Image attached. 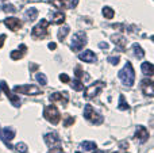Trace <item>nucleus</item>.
<instances>
[{
  "instance_id": "a878e982",
  "label": "nucleus",
  "mask_w": 154,
  "mask_h": 153,
  "mask_svg": "<svg viewBox=\"0 0 154 153\" xmlns=\"http://www.w3.org/2000/svg\"><path fill=\"white\" fill-rule=\"evenodd\" d=\"M103 15H104V18H107V19H112L114 15H115V12L111 7H104L103 8Z\"/></svg>"
},
{
  "instance_id": "423d86ee",
  "label": "nucleus",
  "mask_w": 154,
  "mask_h": 153,
  "mask_svg": "<svg viewBox=\"0 0 154 153\" xmlns=\"http://www.w3.org/2000/svg\"><path fill=\"white\" fill-rule=\"evenodd\" d=\"M103 88H104L103 81H95V83L91 84V86L84 91L85 99H93V98H96L101 92V89Z\"/></svg>"
},
{
  "instance_id": "4468645a",
  "label": "nucleus",
  "mask_w": 154,
  "mask_h": 153,
  "mask_svg": "<svg viewBox=\"0 0 154 153\" xmlns=\"http://www.w3.org/2000/svg\"><path fill=\"white\" fill-rule=\"evenodd\" d=\"M2 136H3V141L5 142V145L8 146V148H12V146L8 144V141L14 140V137H15V132H14L12 129H10V127H5V129L2 130Z\"/></svg>"
},
{
  "instance_id": "c03bdc74",
  "label": "nucleus",
  "mask_w": 154,
  "mask_h": 153,
  "mask_svg": "<svg viewBox=\"0 0 154 153\" xmlns=\"http://www.w3.org/2000/svg\"><path fill=\"white\" fill-rule=\"evenodd\" d=\"M76 153H81V152H76Z\"/></svg>"
},
{
  "instance_id": "cd10ccee",
  "label": "nucleus",
  "mask_w": 154,
  "mask_h": 153,
  "mask_svg": "<svg viewBox=\"0 0 154 153\" xmlns=\"http://www.w3.org/2000/svg\"><path fill=\"white\" fill-rule=\"evenodd\" d=\"M72 88L75 89V91H82V89H84V86H82V83L79 80V79H76V80L72 81Z\"/></svg>"
},
{
  "instance_id": "2eb2a0df",
  "label": "nucleus",
  "mask_w": 154,
  "mask_h": 153,
  "mask_svg": "<svg viewBox=\"0 0 154 153\" xmlns=\"http://www.w3.org/2000/svg\"><path fill=\"white\" fill-rule=\"evenodd\" d=\"M111 41L118 46V49H122V50H125V49H126V43H127V41H126V38L123 37L122 34H115V35H112V37H111Z\"/></svg>"
},
{
  "instance_id": "393cba45",
  "label": "nucleus",
  "mask_w": 154,
  "mask_h": 153,
  "mask_svg": "<svg viewBox=\"0 0 154 153\" xmlns=\"http://www.w3.org/2000/svg\"><path fill=\"white\" fill-rule=\"evenodd\" d=\"M50 4H53L54 7L60 8V10L66 8V3H65V0H50Z\"/></svg>"
},
{
  "instance_id": "c85d7f7f",
  "label": "nucleus",
  "mask_w": 154,
  "mask_h": 153,
  "mask_svg": "<svg viewBox=\"0 0 154 153\" xmlns=\"http://www.w3.org/2000/svg\"><path fill=\"white\" fill-rule=\"evenodd\" d=\"M75 123V117H70V115H66L64 118V126L68 127V126H72Z\"/></svg>"
},
{
  "instance_id": "9d476101",
  "label": "nucleus",
  "mask_w": 154,
  "mask_h": 153,
  "mask_svg": "<svg viewBox=\"0 0 154 153\" xmlns=\"http://www.w3.org/2000/svg\"><path fill=\"white\" fill-rule=\"evenodd\" d=\"M141 88H142V92H143L146 96H153L154 95V83L152 79L146 77L141 81Z\"/></svg>"
},
{
  "instance_id": "bb28decb",
  "label": "nucleus",
  "mask_w": 154,
  "mask_h": 153,
  "mask_svg": "<svg viewBox=\"0 0 154 153\" xmlns=\"http://www.w3.org/2000/svg\"><path fill=\"white\" fill-rule=\"evenodd\" d=\"M34 79L41 84V86H46V83H48V79H46V76L43 75V73H37Z\"/></svg>"
},
{
  "instance_id": "58836bf2",
  "label": "nucleus",
  "mask_w": 154,
  "mask_h": 153,
  "mask_svg": "<svg viewBox=\"0 0 154 153\" xmlns=\"http://www.w3.org/2000/svg\"><path fill=\"white\" fill-rule=\"evenodd\" d=\"M48 46H49V49H50V50H54V49L57 48V45H56V43H54V42H50Z\"/></svg>"
},
{
  "instance_id": "ddd939ff",
  "label": "nucleus",
  "mask_w": 154,
  "mask_h": 153,
  "mask_svg": "<svg viewBox=\"0 0 154 153\" xmlns=\"http://www.w3.org/2000/svg\"><path fill=\"white\" fill-rule=\"evenodd\" d=\"M134 138H138L141 142H146L149 140V132H147V129L143 126H137L135 133H134Z\"/></svg>"
},
{
  "instance_id": "f3484780",
  "label": "nucleus",
  "mask_w": 154,
  "mask_h": 153,
  "mask_svg": "<svg viewBox=\"0 0 154 153\" xmlns=\"http://www.w3.org/2000/svg\"><path fill=\"white\" fill-rule=\"evenodd\" d=\"M141 69H142V72H143V75L147 76V77L154 75V65L152 62H143V64L141 65Z\"/></svg>"
},
{
  "instance_id": "7ed1b4c3",
  "label": "nucleus",
  "mask_w": 154,
  "mask_h": 153,
  "mask_svg": "<svg viewBox=\"0 0 154 153\" xmlns=\"http://www.w3.org/2000/svg\"><path fill=\"white\" fill-rule=\"evenodd\" d=\"M84 118L87 119V121H89L91 123H93V125H101L103 121H104L103 115H100L99 113H96L95 108L89 105H87L84 107Z\"/></svg>"
},
{
  "instance_id": "5701e85b",
  "label": "nucleus",
  "mask_w": 154,
  "mask_h": 153,
  "mask_svg": "<svg viewBox=\"0 0 154 153\" xmlns=\"http://www.w3.org/2000/svg\"><path fill=\"white\" fill-rule=\"evenodd\" d=\"M26 16L30 22L35 20V18L38 16V10H35V8H29V10L26 11Z\"/></svg>"
},
{
  "instance_id": "4c0bfd02",
  "label": "nucleus",
  "mask_w": 154,
  "mask_h": 153,
  "mask_svg": "<svg viewBox=\"0 0 154 153\" xmlns=\"http://www.w3.org/2000/svg\"><path fill=\"white\" fill-rule=\"evenodd\" d=\"M37 69H38L37 64H30V70H31V72H34V70H37Z\"/></svg>"
},
{
  "instance_id": "4be33fe9",
  "label": "nucleus",
  "mask_w": 154,
  "mask_h": 153,
  "mask_svg": "<svg viewBox=\"0 0 154 153\" xmlns=\"http://www.w3.org/2000/svg\"><path fill=\"white\" fill-rule=\"evenodd\" d=\"M133 50H134V54H135L137 58H142V57L145 56L143 49H142L138 43H134V45H133Z\"/></svg>"
},
{
  "instance_id": "473e14b6",
  "label": "nucleus",
  "mask_w": 154,
  "mask_h": 153,
  "mask_svg": "<svg viewBox=\"0 0 154 153\" xmlns=\"http://www.w3.org/2000/svg\"><path fill=\"white\" fill-rule=\"evenodd\" d=\"M3 11H7V12H15V10L16 8L14 7V5H10V4H7V5H3Z\"/></svg>"
},
{
  "instance_id": "1a4fd4ad",
  "label": "nucleus",
  "mask_w": 154,
  "mask_h": 153,
  "mask_svg": "<svg viewBox=\"0 0 154 153\" xmlns=\"http://www.w3.org/2000/svg\"><path fill=\"white\" fill-rule=\"evenodd\" d=\"M0 88H2V91L4 92L5 95L8 96V99H10V102L12 103L15 107H20V105H22V102H20V99H19L16 95H14L12 92L10 91V88H8V86H7V83L5 81H0Z\"/></svg>"
},
{
  "instance_id": "7c9ffc66",
  "label": "nucleus",
  "mask_w": 154,
  "mask_h": 153,
  "mask_svg": "<svg viewBox=\"0 0 154 153\" xmlns=\"http://www.w3.org/2000/svg\"><path fill=\"white\" fill-rule=\"evenodd\" d=\"M119 61H120L119 56H111V57H108V62H111L112 65H118V64H119Z\"/></svg>"
},
{
  "instance_id": "c9c22d12",
  "label": "nucleus",
  "mask_w": 154,
  "mask_h": 153,
  "mask_svg": "<svg viewBox=\"0 0 154 153\" xmlns=\"http://www.w3.org/2000/svg\"><path fill=\"white\" fill-rule=\"evenodd\" d=\"M49 153H65L62 149H60V148H53V149H50V152Z\"/></svg>"
},
{
  "instance_id": "ea45409f",
  "label": "nucleus",
  "mask_w": 154,
  "mask_h": 153,
  "mask_svg": "<svg viewBox=\"0 0 154 153\" xmlns=\"http://www.w3.org/2000/svg\"><path fill=\"white\" fill-rule=\"evenodd\" d=\"M99 46H100L101 49H107V48H108V45H107L106 42H100V43H99Z\"/></svg>"
},
{
  "instance_id": "f03ea898",
  "label": "nucleus",
  "mask_w": 154,
  "mask_h": 153,
  "mask_svg": "<svg viewBox=\"0 0 154 153\" xmlns=\"http://www.w3.org/2000/svg\"><path fill=\"white\" fill-rule=\"evenodd\" d=\"M43 117H45L46 121H49L51 125H58L60 121H61V114H60L58 108L53 105L46 106L45 110H43Z\"/></svg>"
},
{
  "instance_id": "f8f14e48",
  "label": "nucleus",
  "mask_w": 154,
  "mask_h": 153,
  "mask_svg": "<svg viewBox=\"0 0 154 153\" xmlns=\"http://www.w3.org/2000/svg\"><path fill=\"white\" fill-rule=\"evenodd\" d=\"M45 141H46V145H48L50 149L58 148L60 146V137L56 134V133H49V134H46Z\"/></svg>"
},
{
  "instance_id": "a211bd4d",
  "label": "nucleus",
  "mask_w": 154,
  "mask_h": 153,
  "mask_svg": "<svg viewBox=\"0 0 154 153\" xmlns=\"http://www.w3.org/2000/svg\"><path fill=\"white\" fill-rule=\"evenodd\" d=\"M65 22V14L64 12H51V23L54 24H62Z\"/></svg>"
},
{
  "instance_id": "f257e3e1",
  "label": "nucleus",
  "mask_w": 154,
  "mask_h": 153,
  "mask_svg": "<svg viewBox=\"0 0 154 153\" xmlns=\"http://www.w3.org/2000/svg\"><path fill=\"white\" fill-rule=\"evenodd\" d=\"M119 77H120V81L123 83V86L133 87L135 72H134V68H133V65H131V62H128V61L126 62L125 68L119 72Z\"/></svg>"
},
{
  "instance_id": "dca6fc26",
  "label": "nucleus",
  "mask_w": 154,
  "mask_h": 153,
  "mask_svg": "<svg viewBox=\"0 0 154 153\" xmlns=\"http://www.w3.org/2000/svg\"><path fill=\"white\" fill-rule=\"evenodd\" d=\"M79 58L84 62H95L96 61V54L92 50H85L79 54Z\"/></svg>"
},
{
  "instance_id": "0eeeda50",
  "label": "nucleus",
  "mask_w": 154,
  "mask_h": 153,
  "mask_svg": "<svg viewBox=\"0 0 154 153\" xmlns=\"http://www.w3.org/2000/svg\"><path fill=\"white\" fill-rule=\"evenodd\" d=\"M14 91L18 92V94H24V95H30V96H34V95H41V91L38 87L31 86V84H26V86H16L14 88Z\"/></svg>"
},
{
  "instance_id": "72a5a7b5",
  "label": "nucleus",
  "mask_w": 154,
  "mask_h": 153,
  "mask_svg": "<svg viewBox=\"0 0 154 153\" xmlns=\"http://www.w3.org/2000/svg\"><path fill=\"white\" fill-rule=\"evenodd\" d=\"M75 73H76L77 79H81V76H82V69H81V67H76Z\"/></svg>"
},
{
  "instance_id": "20e7f679",
  "label": "nucleus",
  "mask_w": 154,
  "mask_h": 153,
  "mask_svg": "<svg viewBox=\"0 0 154 153\" xmlns=\"http://www.w3.org/2000/svg\"><path fill=\"white\" fill-rule=\"evenodd\" d=\"M49 22L46 19H42L37 26L32 29L31 34H32V38L34 39H42V38L48 37V29H49Z\"/></svg>"
},
{
  "instance_id": "9b49d317",
  "label": "nucleus",
  "mask_w": 154,
  "mask_h": 153,
  "mask_svg": "<svg viewBox=\"0 0 154 153\" xmlns=\"http://www.w3.org/2000/svg\"><path fill=\"white\" fill-rule=\"evenodd\" d=\"M4 24L11 30V31H18V30L22 27V22H20V19L14 18V16L5 18V19H4Z\"/></svg>"
},
{
  "instance_id": "a19ab883",
  "label": "nucleus",
  "mask_w": 154,
  "mask_h": 153,
  "mask_svg": "<svg viewBox=\"0 0 154 153\" xmlns=\"http://www.w3.org/2000/svg\"><path fill=\"white\" fill-rule=\"evenodd\" d=\"M95 153H107V152H104V151H96V149H95Z\"/></svg>"
},
{
  "instance_id": "6ab92c4d",
  "label": "nucleus",
  "mask_w": 154,
  "mask_h": 153,
  "mask_svg": "<svg viewBox=\"0 0 154 153\" xmlns=\"http://www.w3.org/2000/svg\"><path fill=\"white\" fill-rule=\"evenodd\" d=\"M26 52H27V48H26V46H24V45H20L18 50L11 52V58H12V60H20L22 57L24 56V53H26Z\"/></svg>"
},
{
  "instance_id": "39448f33",
  "label": "nucleus",
  "mask_w": 154,
  "mask_h": 153,
  "mask_svg": "<svg viewBox=\"0 0 154 153\" xmlns=\"http://www.w3.org/2000/svg\"><path fill=\"white\" fill-rule=\"evenodd\" d=\"M87 41H88V38H87V35H85V33H82V31L76 33V34L73 35V38H72L70 49H72L73 52L81 50V49L87 45Z\"/></svg>"
},
{
  "instance_id": "6e6552de",
  "label": "nucleus",
  "mask_w": 154,
  "mask_h": 153,
  "mask_svg": "<svg viewBox=\"0 0 154 153\" xmlns=\"http://www.w3.org/2000/svg\"><path fill=\"white\" fill-rule=\"evenodd\" d=\"M49 100L51 103H60L61 106L65 107L69 103V95H68V92H54L49 96Z\"/></svg>"
},
{
  "instance_id": "37998d69",
  "label": "nucleus",
  "mask_w": 154,
  "mask_h": 153,
  "mask_svg": "<svg viewBox=\"0 0 154 153\" xmlns=\"http://www.w3.org/2000/svg\"><path fill=\"white\" fill-rule=\"evenodd\" d=\"M114 153H120V152H114ZM126 153H127V152H126Z\"/></svg>"
},
{
  "instance_id": "aec40b11",
  "label": "nucleus",
  "mask_w": 154,
  "mask_h": 153,
  "mask_svg": "<svg viewBox=\"0 0 154 153\" xmlns=\"http://www.w3.org/2000/svg\"><path fill=\"white\" fill-rule=\"evenodd\" d=\"M81 148L84 149V151H95V149L97 148V145H96V142H93V141H82Z\"/></svg>"
},
{
  "instance_id": "e433bc0d",
  "label": "nucleus",
  "mask_w": 154,
  "mask_h": 153,
  "mask_svg": "<svg viewBox=\"0 0 154 153\" xmlns=\"http://www.w3.org/2000/svg\"><path fill=\"white\" fill-rule=\"evenodd\" d=\"M4 41H5V34H2L0 35V48L3 46V43H4Z\"/></svg>"
},
{
  "instance_id": "79ce46f5",
  "label": "nucleus",
  "mask_w": 154,
  "mask_h": 153,
  "mask_svg": "<svg viewBox=\"0 0 154 153\" xmlns=\"http://www.w3.org/2000/svg\"><path fill=\"white\" fill-rule=\"evenodd\" d=\"M0 138H2V140H3V136H2V130H0Z\"/></svg>"
},
{
  "instance_id": "412c9836",
  "label": "nucleus",
  "mask_w": 154,
  "mask_h": 153,
  "mask_svg": "<svg viewBox=\"0 0 154 153\" xmlns=\"http://www.w3.org/2000/svg\"><path fill=\"white\" fill-rule=\"evenodd\" d=\"M69 30H70V29H69V26H62L61 29L58 30V34H57V35H58V39L61 41V42L65 39V37H66L68 33H69Z\"/></svg>"
},
{
  "instance_id": "c756f323",
  "label": "nucleus",
  "mask_w": 154,
  "mask_h": 153,
  "mask_svg": "<svg viewBox=\"0 0 154 153\" xmlns=\"http://www.w3.org/2000/svg\"><path fill=\"white\" fill-rule=\"evenodd\" d=\"M15 149L19 153H26L27 152V145L24 142H19V144H16L15 145Z\"/></svg>"
},
{
  "instance_id": "2f4dec72",
  "label": "nucleus",
  "mask_w": 154,
  "mask_h": 153,
  "mask_svg": "<svg viewBox=\"0 0 154 153\" xmlns=\"http://www.w3.org/2000/svg\"><path fill=\"white\" fill-rule=\"evenodd\" d=\"M60 80H61L62 83H69V81H70V77L66 75V73H61V75H60Z\"/></svg>"
},
{
  "instance_id": "b1692460",
  "label": "nucleus",
  "mask_w": 154,
  "mask_h": 153,
  "mask_svg": "<svg viewBox=\"0 0 154 153\" xmlns=\"http://www.w3.org/2000/svg\"><path fill=\"white\" fill-rule=\"evenodd\" d=\"M119 108L120 110H130V106H128L127 100H126V98L123 95H120L119 98Z\"/></svg>"
},
{
  "instance_id": "f704fd0d",
  "label": "nucleus",
  "mask_w": 154,
  "mask_h": 153,
  "mask_svg": "<svg viewBox=\"0 0 154 153\" xmlns=\"http://www.w3.org/2000/svg\"><path fill=\"white\" fill-rule=\"evenodd\" d=\"M68 2H69V4H68V5H69L70 8H75L76 5L79 4V0H68Z\"/></svg>"
}]
</instances>
